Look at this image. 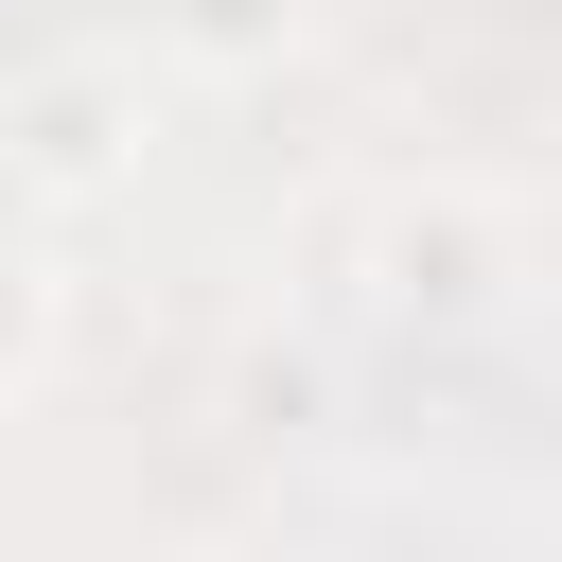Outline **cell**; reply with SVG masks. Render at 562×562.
<instances>
[{"mask_svg": "<svg viewBox=\"0 0 562 562\" xmlns=\"http://www.w3.org/2000/svg\"><path fill=\"white\" fill-rule=\"evenodd\" d=\"M140 18H158V53H193V70H263V53H299L316 0H140Z\"/></svg>", "mask_w": 562, "mask_h": 562, "instance_id": "cell-1", "label": "cell"}]
</instances>
